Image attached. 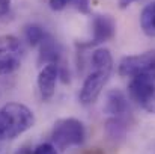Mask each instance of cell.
Segmentation results:
<instances>
[{
    "instance_id": "obj_11",
    "label": "cell",
    "mask_w": 155,
    "mask_h": 154,
    "mask_svg": "<svg viewBox=\"0 0 155 154\" xmlns=\"http://www.w3.org/2000/svg\"><path fill=\"white\" fill-rule=\"evenodd\" d=\"M60 59V47L59 44L47 33V36L42 39L39 44V57L38 62L41 65H48V63H57Z\"/></svg>"
},
{
    "instance_id": "obj_15",
    "label": "cell",
    "mask_w": 155,
    "mask_h": 154,
    "mask_svg": "<svg viewBox=\"0 0 155 154\" xmlns=\"http://www.w3.org/2000/svg\"><path fill=\"white\" fill-rule=\"evenodd\" d=\"M71 2H72V0H50L48 3H50V8H51L53 11H62V9H65Z\"/></svg>"
},
{
    "instance_id": "obj_13",
    "label": "cell",
    "mask_w": 155,
    "mask_h": 154,
    "mask_svg": "<svg viewBox=\"0 0 155 154\" xmlns=\"http://www.w3.org/2000/svg\"><path fill=\"white\" fill-rule=\"evenodd\" d=\"M24 35H26L27 43H29L32 47H36V46H39V44L42 43V39L47 36V32H45L41 26H38V24H29V26L26 27V30H24Z\"/></svg>"
},
{
    "instance_id": "obj_10",
    "label": "cell",
    "mask_w": 155,
    "mask_h": 154,
    "mask_svg": "<svg viewBox=\"0 0 155 154\" xmlns=\"http://www.w3.org/2000/svg\"><path fill=\"white\" fill-rule=\"evenodd\" d=\"M104 130L110 141H114V142L124 141L128 132V118L127 116H108L104 124Z\"/></svg>"
},
{
    "instance_id": "obj_9",
    "label": "cell",
    "mask_w": 155,
    "mask_h": 154,
    "mask_svg": "<svg viewBox=\"0 0 155 154\" xmlns=\"http://www.w3.org/2000/svg\"><path fill=\"white\" fill-rule=\"evenodd\" d=\"M104 112L110 116H127L130 115V104L127 95L120 89H111L105 95Z\"/></svg>"
},
{
    "instance_id": "obj_14",
    "label": "cell",
    "mask_w": 155,
    "mask_h": 154,
    "mask_svg": "<svg viewBox=\"0 0 155 154\" xmlns=\"http://www.w3.org/2000/svg\"><path fill=\"white\" fill-rule=\"evenodd\" d=\"M32 153L33 154H59V151H57V148L53 144L44 142V144H39Z\"/></svg>"
},
{
    "instance_id": "obj_5",
    "label": "cell",
    "mask_w": 155,
    "mask_h": 154,
    "mask_svg": "<svg viewBox=\"0 0 155 154\" xmlns=\"http://www.w3.org/2000/svg\"><path fill=\"white\" fill-rule=\"evenodd\" d=\"M119 74L122 77H151L155 79V50L125 56L119 62Z\"/></svg>"
},
{
    "instance_id": "obj_18",
    "label": "cell",
    "mask_w": 155,
    "mask_h": 154,
    "mask_svg": "<svg viewBox=\"0 0 155 154\" xmlns=\"http://www.w3.org/2000/svg\"><path fill=\"white\" fill-rule=\"evenodd\" d=\"M134 2H142V0H119V8L120 9H127L130 5H133Z\"/></svg>"
},
{
    "instance_id": "obj_19",
    "label": "cell",
    "mask_w": 155,
    "mask_h": 154,
    "mask_svg": "<svg viewBox=\"0 0 155 154\" xmlns=\"http://www.w3.org/2000/svg\"><path fill=\"white\" fill-rule=\"evenodd\" d=\"M14 154H33V153H32V150H29L27 147H21V148H18Z\"/></svg>"
},
{
    "instance_id": "obj_12",
    "label": "cell",
    "mask_w": 155,
    "mask_h": 154,
    "mask_svg": "<svg viewBox=\"0 0 155 154\" xmlns=\"http://www.w3.org/2000/svg\"><path fill=\"white\" fill-rule=\"evenodd\" d=\"M140 26L149 36H155V0L146 5L140 15Z\"/></svg>"
},
{
    "instance_id": "obj_7",
    "label": "cell",
    "mask_w": 155,
    "mask_h": 154,
    "mask_svg": "<svg viewBox=\"0 0 155 154\" xmlns=\"http://www.w3.org/2000/svg\"><path fill=\"white\" fill-rule=\"evenodd\" d=\"M59 79V65L57 63H48L44 65L38 74V89L42 97V100L48 101L51 100L56 92V83Z\"/></svg>"
},
{
    "instance_id": "obj_8",
    "label": "cell",
    "mask_w": 155,
    "mask_h": 154,
    "mask_svg": "<svg viewBox=\"0 0 155 154\" xmlns=\"http://www.w3.org/2000/svg\"><path fill=\"white\" fill-rule=\"evenodd\" d=\"M116 33V23L110 15H95L92 20V36L95 44L110 41Z\"/></svg>"
},
{
    "instance_id": "obj_20",
    "label": "cell",
    "mask_w": 155,
    "mask_h": 154,
    "mask_svg": "<svg viewBox=\"0 0 155 154\" xmlns=\"http://www.w3.org/2000/svg\"><path fill=\"white\" fill-rule=\"evenodd\" d=\"M83 154H104V153H103V150H100V148H92V150H87L86 153H83Z\"/></svg>"
},
{
    "instance_id": "obj_16",
    "label": "cell",
    "mask_w": 155,
    "mask_h": 154,
    "mask_svg": "<svg viewBox=\"0 0 155 154\" xmlns=\"http://www.w3.org/2000/svg\"><path fill=\"white\" fill-rule=\"evenodd\" d=\"M75 8L81 12H89V2L87 0H72Z\"/></svg>"
},
{
    "instance_id": "obj_1",
    "label": "cell",
    "mask_w": 155,
    "mask_h": 154,
    "mask_svg": "<svg viewBox=\"0 0 155 154\" xmlns=\"http://www.w3.org/2000/svg\"><path fill=\"white\" fill-rule=\"evenodd\" d=\"M92 67L94 71L84 79L80 89V103L87 106L98 100L103 92V88L108 82V77L113 71V57L108 49H97L92 53Z\"/></svg>"
},
{
    "instance_id": "obj_4",
    "label": "cell",
    "mask_w": 155,
    "mask_h": 154,
    "mask_svg": "<svg viewBox=\"0 0 155 154\" xmlns=\"http://www.w3.org/2000/svg\"><path fill=\"white\" fill-rule=\"evenodd\" d=\"M23 43L14 35H0V76L15 73L23 60Z\"/></svg>"
},
{
    "instance_id": "obj_21",
    "label": "cell",
    "mask_w": 155,
    "mask_h": 154,
    "mask_svg": "<svg viewBox=\"0 0 155 154\" xmlns=\"http://www.w3.org/2000/svg\"><path fill=\"white\" fill-rule=\"evenodd\" d=\"M0 142H2V141H0Z\"/></svg>"
},
{
    "instance_id": "obj_6",
    "label": "cell",
    "mask_w": 155,
    "mask_h": 154,
    "mask_svg": "<svg viewBox=\"0 0 155 154\" xmlns=\"http://www.w3.org/2000/svg\"><path fill=\"white\" fill-rule=\"evenodd\" d=\"M128 94L142 109L155 113V79L143 76L133 77L128 85Z\"/></svg>"
},
{
    "instance_id": "obj_2",
    "label": "cell",
    "mask_w": 155,
    "mask_h": 154,
    "mask_svg": "<svg viewBox=\"0 0 155 154\" xmlns=\"http://www.w3.org/2000/svg\"><path fill=\"white\" fill-rule=\"evenodd\" d=\"M35 125L33 112L21 103H6L0 107V141H11Z\"/></svg>"
},
{
    "instance_id": "obj_3",
    "label": "cell",
    "mask_w": 155,
    "mask_h": 154,
    "mask_svg": "<svg viewBox=\"0 0 155 154\" xmlns=\"http://www.w3.org/2000/svg\"><path fill=\"white\" fill-rule=\"evenodd\" d=\"M86 139V128L77 118H62L54 122L51 130V144L57 151L80 147Z\"/></svg>"
},
{
    "instance_id": "obj_17",
    "label": "cell",
    "mask_w": 155,
    "mask_h": 154,
    "mask_svg": "<svg viewBox=\"0 0 155 154\" xmlns=\"http://www.w3.org/2000/svg\"><path fill=\"white\" fill-rule=\"evenodd\" d=\"M9 9H11V0H0V17L8 15Z\"/></svg>"
}]
</instances>
